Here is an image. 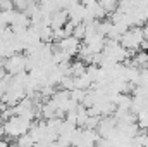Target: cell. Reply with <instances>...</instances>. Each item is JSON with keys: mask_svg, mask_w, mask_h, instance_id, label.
<instances>
[{"mask_svg": "<svg viewBox=\"0 0 148 147\" xmlns=\"http://www.w3.org/2000/svg\"><path fill=\"white\" fill-rule=\"evenodd\" d=\"M17 144L19 146H33L35 144V140L31 139V135L26 132V133H23V135H19L17 137Z\"/></svg>", "mask_w": 148, "mask_h": 147, "instance_id": "cell-8", "label": "cell"}, {"mask_svg": "<svg viewBox=\"0 0 148 147\" xmlns=\"http://www.w3.org/2000/svg\"><path fill=\"white\" fill-rule=\"evenodd\" d=\"M73 35L76 38H79V40H83L84 35H86V24H84V23H77V24H74Z\"/></svg>", "mask_w": 148, "mask_h": 147, "instance_id": "cell-7", "label": "cell"}, {"mask_svg": "<svg viewBox=\"0 0 148 147\" xmlns=\"http://www.w3.org/2000/svg\"><path fill=\"white\" fill-rule=\"evenodd\" d=\"M98 2L102 3V7L105 9V12H107V14L114 12V10L117 9V3H119V0H98Z\"/></svg>", "mask_w": 148, "mask_h": 147, "instance_id": "cell-6", "label": "cell"}, {"mask_svg": "<svg viewBox=\"0 0 148 147\" xmlns=\"http://www.w3.org/2000/svg\"><path fill=\"white\" fill-rule=\"evenodd\" d=\"M143 40H145V35H143V28H141V26H129V28L121 35L119 43H121L124 49H127L129 52H136V50H140Z\"/></svg>", "mask_w": 148, "mask_h": 147, "instance_id": "cell-1", "label": "cell"}, {"mask_svg": "<svg viewBox=\"0 0 148 147\" xmlns=\"http://www.w3.org/2000/svg\"><path fill=\"white\" fill-rule=\"evenodd\" d=\"M2 123H3V118H2V112H0V126H2Z\"/></svg>", "mask_w": 148, "mask_h": 147, "instance_id": "cell-9", "label": "cell"}, {"mask_svg": "<svg viewBox=\"0 0 148 147\" xmlns=\"http://www.w3.org/2000/svg\"><path fill=\"white\" fill-rule=\"evenodd\" d=\"M3 68H5V71L10 74V76L21 73V71H26V55H21L19 52H16V54L5 57Z\"/></svg>", "mask_w": 148, "mask_h": 147, "instance_id": "cell-2", "label": "cell"}, {"mask_svg": "<svg viewBox=\"0 0 148 147\" xmlns=\"http://www.w3.org/2000/svg\"><path fill=\"white\" fill-rule=\"evenodd\" d=\"M81 42H83V40L76 38L74 35H67V37H64L62 40L55 42V45H57V49H60V50L67 52L71 57H74V55L77 54V50H79V45H81Z\"/></svg>", "mask_w": 148, "mask_h": 147, "instance_id": "cell-3", "label": "cell"}, {"mask_svg": "<svg viewBox=\"0 0 148 147\" xmlns=\"http://www.w3.org/2000/svg\"><path fill=\"white\" fill-rule=\"evenodd\" d=\"M74 78V88H81V90H90L91 88V78L86 74V71L79 76H73Z\"/></svg>", "mask_w": 148, "mask_h": 147, "instance_id": "cell-4", "label": "cell"}, {"mask_svg": "<svg viewBox=\"0 0 148 147\" xmlns=\"http://www.w3.org/2000/svg\"><path fill=\"white\" fill-rule=\"evenodd\" d=\"M136 123H138L140 128L148 130V107H145L143 111H140V112L136 114Z\"/></svg>", "mask_w": 148, "mask_h": 147, "instance_id": "cell-5", "label": "cell"}]
</instances>
